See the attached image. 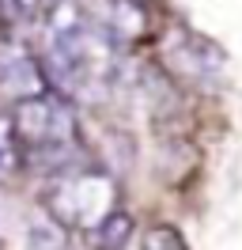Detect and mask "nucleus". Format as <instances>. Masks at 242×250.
<instances>
[{
  "mask_svg": "<svg viewBox=\"0 0 242 250\" xmlns=\"http://www.w3.org/2000/svg\"><path fill=\"white\" fill-rule=\"evenodd\" d=\"M42 23V76L49 91L72 103H95L114 83V42L95 23L87 8L76 0H60L45 12Z\"/></svg>",
  "mask_w": 242,
  "mask_h": 250,
  "instance_id": "1",
  "label": "nucleus"
},
{
  "mask_svg": "<svg viewBox=\"0 0 242 250\" xmlns=\"http://www.w3.org/2000/svg\"><path fill=\"white\" fill-rule=\"evenodd\" d=\"M15 133L23 144V159L38 171L57 174L72 167L80 156V122H76V103L57 91H38L27 99H15L12 110Z\"/></svg>",
  "mask_w": 242,
  "mask_h": 250,
  "instance_id": "2",
  "label": "nucleus"
},
{
  "mask_svg": "<svg viewBox=\"0 0 242 250\" xmlns=\"http://www.w3.org/2000/svg\"><path fill=\"white\" fill-rule=\"evenodd\" d=\"M118 201H121V189L114 182V174L99 171V167H80V163L49 174V182L42 189L45 216L57 228L80 231V235L95 231L110 212H118L121 208Z\"/></svg>",
  "mask_w": 242,
  "mask_h": 250,
  "instance_id": "3",
  "label": "nucleus"
},
{
  "mask_svg": "<svg viewBox=\"0 0 242 250\" xmlns=\"http://www.w3.org/2000/svg\"><path fill=\"white\" fill-rule=\"evenodd\" d=\"M95 23L106 31L114 46H133L151 34V4L148 0H95L87 8Z\"/></svg>",
  "mask_w": 242,
  "mask_h": 250,
  "instance_id": "4",
  "label": "nucleus"
},
{
  "mask_svg": "<svg viewBox=\"0 0 242 250\" xmlns=\"http://www.w3.org/2000/svg\"><path fill=\"white\" fill-rule=\"evenodd\" d=\"M0 87H8L15 99H27V95L45 91V76H42V61L38 53L19 42L15 34L0 38Z\"/></svg>",
  "mask_w": 242,
  "mask_h": 250,
  "instance_id": "5",
  "label": "nucleus"
},
{
  "mask_svg": "<svg viewBox=\"0 0 242 250\" xmlns=\"http://www.w3.org/2000/svg\"><path fill=\"white\" fill-rule=\"evenodd\" d=\"M170 57L197 80L216 76L223 68V49L216 46V42H208V38H201V34H182L178 46H170Z\"/></svg>",
  "mask_w": 242,
  "mask_h": 250,
  "instance_id": "6",
  "label": "nucleus"
},
{
  "mask_svg": "<svg viewBox=\"0 0 242 250\" xmlns=\"http://www.w3.org/2000/svg\"><path fill=\"white\" fill-rule=\"evenodd\" d=\"M133 216L125 212V208H118V212H110V216L95 228V231H87L83 239H87L95 250H125L129 243H133Z\"/></svg>",
  "mask_w": 242,
  "mask_h": 250,
  "instance_id": "7",
  "label": "nucleus"
},
{
  "mask_svg": "<svg viewBox=\"0 0 242 250\" xmlns=\"http://www.w3.org/2000/svg\"><path fill=\"white\" fill-rule=\"evenodd\" d=\"M23 144H19V133H15L12 114H0V186L12 182L15 174L23 171Z\"/></svg>",
  "mask_w": 242,
  "mask_h": 250,
  "instance_id": "8",
  "label": "nucleus"
},
{
  "mask_svg": "<svg viewBox=\"0 0 242 250\" xmlns=\"http://www.w3.org/2000/svg\"><path fill=\"white\" fill-rule=\"evenodd\" d=\"M38 16H45V0H0V27L8 34L34 23Z\"/></svg>",
  "mask_w": 242,
  "mask_h": 250,
  "instance_id": "9",
  "label": "nucleus"
},
{
  "mask_svg": "<svg viewBox=\"0 0 242 250\" xmlns=\"http://www.w3.org/2000/svg\"><path fill=\"white\" fill-rule=\"evenodd\" d=\"M140 250H189V247H185V239H182L178 228L155 224V228H148V231L140 235Z\"/></svg>",
  "mask_w": 242,
  "mask_h": 250,
  "instance_id": "10",
  "label": "nucleus"
},
{
  "mask_svg": "<svg viewBox=\"0 0 242 250\" xmlns=\"http://www.w3.org/2000/svg\"><path fill=\"white\" fill-rule=\"evenodd\" d=\"M148 4H151V0H148Z\"/></svg>",
  "mask_w": 242,
  "mask_h": 250,
  "instance_id": "11",
  "label": "nucleus"
}]
</instances>
